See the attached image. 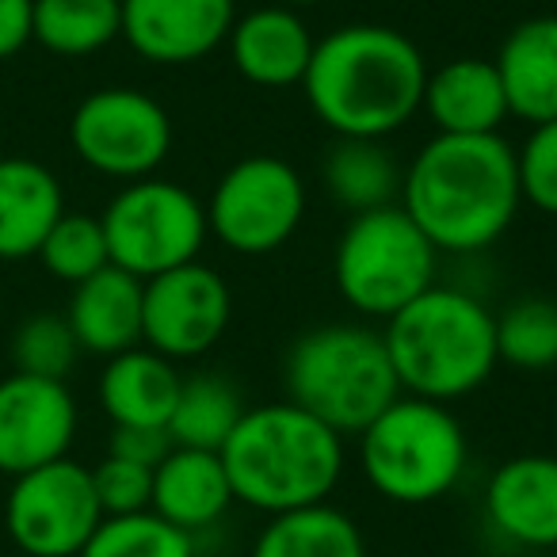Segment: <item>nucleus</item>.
<instances>
[{
  "label": "nucleus",
  "mask_w": 557,
  "mask_h": 557,
  "mask_svg": "<svg viewBox=\"0 0 557 557\" xmlns=\"http://www.w3.org/2000/svg\"><path fill=\"white\" fill-rule=\"evenodd\" d=\"M516 149L500 134H435L401 180V207L440 252H481L516 218Z\"/></svg>",
  "instance_id": "nucleus-1"
},
{
  "label": "nucleus",
  "mask_w": 557,
  "mask_h": 557,
  "mask_svg": "<svg viewBox=\"0 0 557 557\" xmlns=\"http://www.w3.org/2000/svg\"><path fill=\"white\" fill-rule=\"evenodd\" d=\"M424 81L428 62L409 35L348 24L318 39L302 88L336 138H386L420 111Z\"/></svg>",
  "instance_id": "nucleus-2"
},
{
  "label": "nucleus",
  "mask_w": 557,
  "mask_h": 557,
  "mask_svg": "<svg viewBox=\"0 0 557 557\" xmlns=\"http://www.w3.org/2000/svg\"><path fill=\"white\" fill-rule=\"evenodd\" d=\"M218 455L233 500L278 516L333 496L344 473V435L295 401H275L245 409Z\"/></svg>",
  "instance_id": "nucleus-3"
},
{
  "label": "nucleus",
  "mask_w": 557,
  "mask_h": 557,
  "mask_svg": "<svg viewBox=\"0 0 557 557\" xmlns=\"http://www.w3.org/2000/svg\"><path fill=\"white\" fill-rule=\"evenodd\" d=\"M401 394L424 401L466 397L496 371V313L462 287L432 283L382 329Z\"/></svg>",
  "instance_id": "nucleus-4"
},
{
  "label": "nucleus",
  "mask_w": 557,
  "mask_h": 557,
  "mask_svg": "<svg viewBox=\"0 0 557 557\" xmlns=\"http://www.w3.org/2000/svg\"><path fill=\"white\" fill-rule=\"evenodd\" d=\"M283 382L287 401L341 435H359L401 397L386 341L367 325H321L302 333L287 351Z\"/></svg>",
  "instance_id": "nucleus-5"
},
{
  "label": "nucleus",
  "mask_w": 557,
  "mask_h": 557,
  "mask_svg": "<svg viewBox=\"0 0 557 557\" xmlns=\"http://www.w3.org/2000/svg\"><path fill=\"white\" fill-rule=\"evenodd\" d=\"M470 443L458 417L440 401L401 394L359 432V466L379 496L432 504L458 485Z\"/></svg>",
  "instance_id": "nucleus-6"
},
{
  "label": "nucleus",
  "mask_w": 557,
  "mask_h": 557,
  "mask_svg": "<svg viewBox=\"0 0 557 557\" xmlns=\"http://www.w3.org/2000/svg\"><path fill=\"white\" fill-rule=\"evenodd\" d=\"M435 263H440V248L405 214V207L389 202V207L351 214L336 240L333 278L351 310L389 321L432 287Z\"/></svg>",
  "instance_id": "nucleus-7"
},
{
  "label": "nucleus",
  "mask_w": 557,
  "mask_h": 557,
  "mask_svg": "<svg viewBox=\"0 0 557 557\" xmlns=\"http://www.w3.org/2000/svg\"><path fill=\"white\" fill-rule=\"evenodd\" d=\"M111 263L153 278L199 260L207 245V207L172 180H131L100 214Z\"/></svg>",
  "instance_id": "nucleus-8"
},
{
  "label": "nucleus",
  "mask_w": 557,
  "mask_h": 557,
  "mask_svg": "<svg viewBox=\"0 0 557 557\" xmlns=\"http://www.w3.org/2000/svg\"><path fill=\"white\" fill-rule=\"evenodd\" d=\"M306 218V184L283 157H245L214 184L207 225L230 252L268 256L283 248Z\"/></svg>",
  "instance_id": "nucleus-9"
},
{
  "label": "nucleus",
  "mask_w": 557,
  "mask_h": 557,
  "mask_svg": "<svg viewBox=\"0 0 557 557\" xmlns=\"http://www.w3.org/2000/svg\"><path fill=\"white\" fill-rule=\"evenodd\" d=\"M70 141L88 169L115 180H146L172 149V119L138 88H100L70 119Z\"/></svg>",
  "instance_id": "nucleus-10"
},
{
  "label": "nucleus",
  "mask_w": 557,
  "mask_h": 557,
  "mask_svg": "<svg viewBox=\"0 0 557 557\" xmlns=\"http://www.w3.org/2000/svg\"><path fill=\"white\" fill-rule=\"evenodd\" d=\"M100 519L103 508L96 500L92 470L73 458L20 473L4 504L12 542L27 557H77Z\"/></svg>",
  "instance_id": "nucleus-11"
},
{
  "label": "nucleus",
  "mask_w": 557,
  "mask_h": 557,
  "mask_svg": "<svg viewBox=\"0 0 557 557\" xmlns=\"http://www.w3.org/2000/svg\"><path fill=\"white\" fill-rule=\"evenodd\" d=\"M233 295L214 268L191 260L146 278L141 287V344L164 359H195L225 336Z\"/></svg>",
  "instance_id": "nucleus-12"
},
{
  "label": "nucleus",
  "mask_w": 557,
  "mask_h": 557,
  "mask_svg": "<svg viewBox=\"0 0 557 557\" xmlns=\"http://www.w3.org/2000/svg\"><path fill=\"white\" fill-rule=\"evenodd\" d=\"M77 432V401L58 379L9 374L0 382V473L20 478L65 458Z\"/></svg>",
  "instance_id": "nucleus-13"
},
{
  "label": "nucleus",
  "mask_w": 557,
  "mask_h": 557,
  "mask_svg": "<svg viewBox=\"0 0 557 557\" xmlns=\"http://www.w3.org/2000/svg\"><path fill=\"white\" fill-rule=\"evenodd\" d=\"M233 0H123V39L157 65H187L230 39Z\"/></svg>",
  "instance_id": "nucleus-14"
},
{
  "label": "nucleus",
  "mask_w": 557,
  "mask_h": 557,
  "mask_svg": "<svg viewBox=\"0 0 557 557\" xmlns=\"http://www.w3.org/2000/svg\"><path fill=\"white\" fill-rule=\"evenodd\" d=\"M485 519L500 539L527 549H557V458L519 455L488 478Z\"/></svg>",
  "instance_id": "nucleus-15"
},
{
  "label": "nucleus",
  "mask_w": 557,
  "mask_h": 557,
  "mask_svg": "<svg viewBox=\"0 0 557 557\" xmlns=\"http://www.w3.org/2000/svg\"><path fill=\"white\" fill-rule=\"evenodd\" d=\"M318 39L287 4H271L240 16L230 32V58L245 81L260 88L302 85Z\"/></svg>",
  "instance_id": "nucleus-16"
},
{
  "label": "nucleus",
  "mask_w": 557,
  "mask_h": 557,
  "mask_svg": "<svg viewBox=\"0 0 557 557\" xmlns=\"http://www.w3.org/2000/svg\"><path fill=\"white\" fill-rule=\"evenodd\" d=\"M141 287L146 278L131 275V271L100 268L96 275H88L85 283L73 287L70 302V321L73 336H77L81 351L92 356H119L141 344Z\"/></svg>",
  "instance_id": "nucleus-17"
},
{
  "label": "nucleus",
  "mask_w": 557,
  "mask_h": 557,
  "mask_svg": "<svg viewBox=\"0 0 557 557\" xmlns=\"http://www.w3.org/2000/svg\"><path fill=\"white\" fill-rule=\"evenodd\" d=\"M420 108L440 134H500L511 115L496 62L485 58H455L428 73Z\"/></svg>",
  "instance_id": "nucleus-18"
},
{
  "label": "nucleus",
  "mask_w": 557,
  "mask_h": 557,
  "mask_svg": "<svg viewBox=\"0 0 557 557\" xmlns=\"http://www.w3.org/2000/svg\"><path fill=\"white\" fill-rule=\"evenodd\" d=\"M233 488L218 450L172 447L164 462L153 470V500L149 511L169 519L172 527L195 534L214 527L230 511Z\"/></svg>",
  "instance_id": "nucleus-19"
},
{
  "label": "nucleus",
  "mask_w": 557,
  "mask_h": 557,
  "mask_svg": "<svg viewBox=\"0 0 557 557\" xmlns=\"http://www.w3.org/2000/svg\"><path fill=\"white\" fill-rule=\"evenodd\" d=\"M508 111L523 123L557 119V16H534L511 27L496 54Z\"/></svg>",
  "instance_id": "nucleus-20"
},
{
  "label": "nucleus",
  "mask_w": 557,
  "mask_h": 557,
  "mask_svg": "<svg viewBox=\"0 0 557 557\" xmlns=\"http://www.w3.org/2000/svg\"><path fill=\"white\" fill-rule=\"evenodd\" d=\"M62 214V184L47 164L32 157H0V260L39 256Z\"/></svg>",
  "instance_id": "nucleus-21"
},
{
  "label": "nucleus",
  "mask_w": 557,
  "mask_h": 557,
  "mask_svg": "<svg viewBox=\"0 0 557 557\" xmlns=\"http://www.w3.org/2000/svg\"><path fill=\"white\" fill-rule=\"evenodd\" d=\"M180 374L172 359L153 348H131L108 359L100 374V405L111 424L169 428V417L180 397Z\"/></svg>",
  "instance_id": "nucleus-22"
},
{
  "label": "nucleus",
  "mask_w": 557,
  "mask_h": 557,
  "mask_svg": "<svg viewBox=\"0 0 557 557\" xmlns=\"http://www.w3.org/2000/svg\"><path fill=\"white\" fill-rule=\"evenodd\" d=\"M252 557H367V542L356 519L325 500L271 516Z\"/></svg>",
  "instance_id": "nucleus-23"
},
{
  "label": "nucleus",
  "mask_w": 557,
  "mask_h": 557,
  "mask_svg": "<svg viewBox=\"0 0 557 557\" xmlns=\"http://www.w3.org/2000/svg\"><path fill=\"white\" fill-rule=\"evenodd\" d=\"M325 187L344 210L363 214L397 199L401 172L382 138H341L325 157Z\"/></svg>",
  "instance_id": "nucleus-24"
},
{
  "label": "nucleus",
  "mask_w": 557,
  "mask_h": 557,
  "mask_svg": "<svg viewBox=\"0 0 557 557\" xmlns=\"http://www.w3.org/2000/svg\"><path fill=\"white\" fill-rule=\"evenodd\" d=\"M123 35V0H35L32 39L50 54L85 58Z\"/></svg>",
  "instance_id": "nucleus-25"
},
{
  "label": "nucleus",
  "mask_w": 557,
  "mask_h": 557,
  "mask_svg": "<svg viewBox=\"0 0 557 557\" xmlns=\"http://www.w3.org/2000/svg\"><path fill=\"white\" fill-rule=\"evenodd\" d=\"M240 417H245V405L230 382L214 379V374H195V379L180 382L176 409L169 417V435L176 447L222 450Z\"/></svg>",
  "instance_id": "nucleus-26"
},
{
  "label": "nucleus",
  "mask_w": 557,
  "mask_h": 557,
  "mask_svg": "<svg viewBox=\"0 0 557 557\" xmlns=\"http://www.w3.org/2000/svg\"><path fill=\"white\" fill-rule=\"evenodd\" d=\"M496 356L516 371L557 367V302L519 298L496 318Z\"/></svg>",
  "instance_id": "nucleus-27"
},
{
  "label": "nucleus",
  "mask_w": 557,
  "mask_h": 557,
  "mask_svg": "<svg viewBox=\"0 0 557 557\" xmlns=\"http://www.w3.org/2000/svg\"><path fill=\"white\" fill-rule=\"evenodd\" d=\"M77 557H195V539L157 511L103 516Z\"/></svg>",
  "instance_id": "nucleus-28"
},
{
  "label": "nucleus",
  "mask_w": 557,
  "mask_h": 557,
  "mask_svg": "<svg viewBox=\"0 0 557 557\" xmlns=\"http://www.w3.org/2000/svg\"><path fill=\"white\" fill-rule=\"evenodd\" d=\"M39 260L62 283H73V287L85 283L88 275H96V271L111 263L103 222L92 214H62L54 222V230L47 233V240H42Z\"/></svg>",
  "instance_id": "nucleus-29"
},
{
  "label": "nucleus",
  "mask_w": 557,
  "mask_h": 557,
  "mask_svg": "<svg viewBox=\"0 0 557 557\" xmlns=\"http://www.w3.org/2000/svg\"><path fill=\"white\" fill-rule=\"evenodd\" d=\"M81 356V344L73 336L70 321L54 318V313H35L12 336V363L20 374H35V379H58L73 371Z\"/></svg>",
  "instance_id": "nucleus-30"
},
{
  "label": "nucleus",
  "mask_w": 557,
  "mask_h": 557,
  "mask_svg": "<svg viewBox=\"0 0 557 557\" xmlns=\"http://www.w3.org/2000/svg\"><path fill=\"white\" fill-rule=\"evenodd\" d=\"M519 191L542 214H557V119L539 123L516 153Z\"/></svg>",
  "instance_id": "nucleus-31"
},
{
  "label": "nucleus",
  "mask_w": 557,
  "mask_h": 557,
  "mask_svg": "<svg viewBox=\"0 0 557 557\" xmlns=\"http://www.w3.org/2000/svg\"><path fill=\"white\" fill-rule=\"evenodd\" d=\"M92 488H96V500H100L103 516L149 511V500H153V470L108 455L92 470Z\"/></svg>",
  "instance_id": "nucleus-32"
},
{
  "label": "nucleus",
  "mask_w": 557,
  "mask_h": 557,
  "mask_svg": "<svg viewBox=\"0 0 557 557\" xmlns=\"http://www.w3.org/2000/svg\"><path fill=\"white\" fill-rule=\"evenodd\" d=\"M176 447L169 435V428H141V424H115L111 428V447L108 455L126 458V462H138V466H157L164 462V455Z\"/></svg>",
  "instance_id": "nucleus-33"
},
{
  "label": "nucleus",
  "mask_w": 557,
  "mask_h": 557,
  "mask_svg": "<svg viewBox=\"0 0 557 557\" xmlns=\"http://www.w3.org/2000/svg\"><path fill=\"white\" fill-rule=\"evenodd\" d=\"M35 0H0V58H12L32 42Z\"/></svg>",
  "instance_id": "nucleus-34"
},
{
  "label": "nucleus",
  "mask_w": 557,
  "mask_h": 557,
  "mask_svg": "<svg viewBox=\"0 0 557 557\" xmlns=\"http://www.w3.org/2000/svg\"><path fill=\"white\" fill-rule=\"evenodd\" d=\"M278 4H287V9H306V4H321V0H278Z\"/></svg>",
  "instance_id": "nucleus-35"
}]
</instances>
